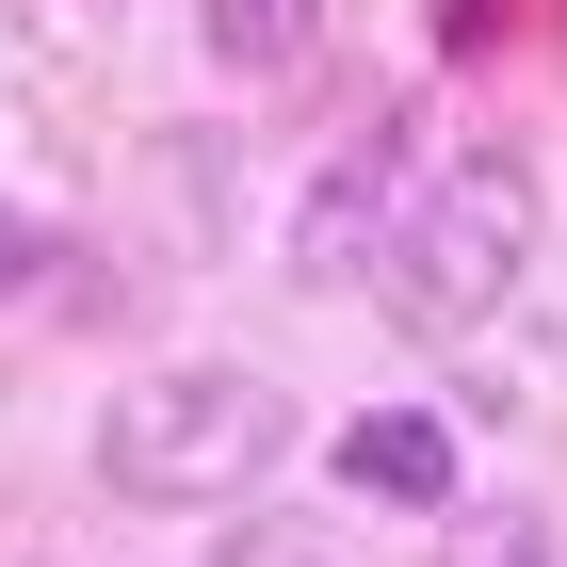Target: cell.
<instances>
[{"label":"cell","instance_id":"6da1fadb","mask_svg":"<svg viewBox=\"0 0 567 567\" xmlns=\"http://www.w3.org/2000/svg\"><path fill=\"white\" fill-rule=\"evenodd\" d=\"M535 276V163L519 146H454V163L405 178L390 244H373V292H390L405 341H454V324H486V308Z\"/></svg>","mask_w":567,"mask_h":567},{"label":"cell","instance_id":"7a4b0ae2","mask_svg":"<svg viewBox=\"0 0 567 567\" xmlns=\"http://www.w3.org/2000/svg\"><path fill=\"white\" fill-rule=\"evenodd\" d=\"M276 454H292V405H276V373H227V357L131 373L114 422H97V471L131 503H244Z\"/></svg>","mask_w":567,"mask_h":567},{"label":"cell","instance_id":"3957f363","mask_svg":"<svg viewBox=\"0 0 567 567\" xmlns=\"http://www.w3.org/2000/svg\"><path fill=\"white\" fill-rule=\"evenodd\" d=\"M405 178H422V131L373 114V131L292 195V276H373V244H390V212H405Z\"/></svg>","mask_w":567,"mask_h":567},{"label":"cell","instance_id":"277c9868","mask_svg":"<svg viewBox=\"0 0 567 567\" xmlns=\"http://www.w3.org/2000/svg\"><path fill=\"white\" fill-rule=\"evenodd\" d=\"M341 486L390 503V519H437V503H454V422H437V405H373V422H341Z\"/></svg>","mask_w":567,"mask_h":567},{"label":"cell","instance_id":"5b68a950","mask_svg":"<svg viewBox=\"0 0 567 567\" xmlns=\"http://www.w3.org/2000/svg\"><path fill=\"white\" fill-rule=\"evenodd\" d=\"M195 17H212V65H227V82H292L308 33H324V0H195Z\"/></svg>","mask_w":567,"mask_h":567},{"label":"cell","instance_id":"8992f818","mask_svg":"<svg viewBox=\"0 0 567 567\" xmlns=\"http://www.w3.org/2000/svg\"><path fill=\"white\" fill-rule=\"evenodd\" d=\"M454 567H551V519H454Z\"/></svg>","mask_w":567,"mask_h":567}]
</instances>
